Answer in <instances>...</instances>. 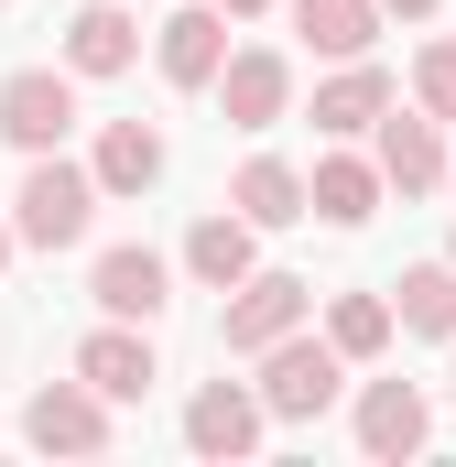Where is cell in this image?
<instances>
[{
  "label": "cell",
  "mask_w": 456,
  "mask_h": 467,
  "mask_svg": "<svg viewBox=\"0 0 456 467\" xmlns=\"http://www.w3.org/2000/svg\"><path fill=\"white\" fill-rule=\"evenodd\" d=\"M380 11H402V22H424V11H435V0H380Z\"/></svg>",
  "instance_id": "cb8c5ba5"
},
{
  "label": "cell",
  "mask_w": 456,
  "mask_h": 467,
  "mask_svg": "<svg viewBox=\"0 0 456 467\" xmlns=\"http://www.w3.org/2000/svg\"><path fill=\"white\" fill-rule=\"evenodd\" d=\"M228 207H239L250 229H294V218H305V174H294L283 152H250L239 185H228Z\"/></svg>",
  "instance_id": "5bb4252c"
},
{
  "label": "cell",
  "mask_w": 456,
  "mask_h": 467,
  "mask_svg": "<svg viewBox=\"0 0 456 467\" xmlns=\"http://www.w3.org/2000/svg\"><path fill=\"white\" fill-rule=\"evenodd\" d=\"M152 55H163L174 88H207V77L228 66V22H218V11H174V22L152 33Z\"/></svg>",
  "instance_id": "9a60e30c"
},
{
  "label": "cell",
  "mask_w": 456,
  "mask_h": 467,
  "mask_svg": "<svg viewBox=\"0 0 456 467\" xmlns=\"http://www.w3.org/2000/svg\"><path fill=\"white\" fill-rule=\"evenodd\" d=\"M141 55V22L119 11V0H88L77 22H66V77H119Z\"/></svg>",
  "instance_id": "8fae6325"
},
{
  "label": "cell",
  "mask_w": 456,
  "mask_h": 467,
  "mask_svg": "<svg viewBox=\"0 0 456 467\" xmlns=\"http://www.w3.org/2000/svg\"><path fill=\"white\" fill-rule=\"evenodd\" d=\"M185 446H196V457H250V446H261V391L207 380V391L185 402Z\"/></svg>",
  "instance_id": "52a82bcc"
},
{
  "label": "cell",
  "mask_w": 456,
  "mask_h": 467,
  "mask_svg": "<svg viewBox=\"0 0 456 467\" xmlns=\"http://www.w3.org/2000/svg\"><path fill=\"white\" fill-rule=\"evenodd\" d=\"M347 358L326 348V337H305V327H283L272 348H261V413H283V424H316L326 402H337Z\"/></svg>",
  "instance_id": "7a4b0ae2"
},
{
  "label": "cell",
  "mask_w": 456,
  "mask_h": 467,
  "mask_svg": "<svg viewBox=\"0 0 456 467\" xmlns=\"http://www.w3.org/2000/svg\"><path fill=\"white\" fill-rule=\"evenodd\" d=\"M413 99H424V119H456V44L413 55Z\"/></svg>",
  "instance_id": "7402d4cb"
},
{
  "label": "cell",
  "mask_w": 456,
  "mask_h": 467,
  "mask_svg": "<svg viewBox=\"0 0 456 467\" xmlns=\"http://www.w3.org/2000/svg\"><path fill=\"white\" fill-rule=\"evenodd\" d=\"M0 261H11V229H0Z\"/></svg>",
  "instance_id": "d4e9b609"
},
{
  "label": "cell",
  "mask_w": 456,
  "mask_h": 467,
  "mask_svg": "<svg viewBox=\"0 0 456 467\" xmlns=\"http://www.w3.org/2000/svg\"><path fill=\"white\" fill-rule=\"evenodd\" d=\"M218 11H228V22H261V11H272V0H218Z\"/></svg>",
  "instance_id": "603a6c76"
},
{
  "label": "cell",
  "mask_w": 456,
  "mask_h": 467,
  "mask_svg": "<svg viewBox=\"0 0 456 467\" xmlns=\"http://www.w3.org/2000/svg\"><path fill=\"white\" fill-rule=\"evenodd\" d=\"M66 130H77V77H55V66L0 77V141L11 152H66Z\"/></svg>",
  "instance_id": "277c9868"
},
{
  "label": "cell",
  "mask_w": 456,
  "mask_h": 467,
  "mask_svg": "<svg viewBox=\"0 0 456 467\" xmlns=\"http://www.w3.org/2000/svg\"><path fill=\"white\" fill-rule=\"evenodd\" d=\"M88 218H98V174L66 163V152H33V174H22V196H11V239H33V250H77Z\"/></svg>",
  "instance_id": "6da1fadb"
},
{
  "label": "cell",
  "mask_w": 456,
  "mask_h": 467,
  "mask_svg": "<svg viewBox=\"0 0 456 467\" xmlns=\"http://www.w3.org/2000/svg\"><path fill=\"white\" fill-rule=\"evenodd\" d=\"M446 261H456V250H446Z\"/></svg>",
  "instance_id": "4316f807"
},
{
  "label": "cell",
  "mask_w": 456,
  "mask_h": 467,
  "mask_svg": "<svg viewBox=\"0 0 456 467\" xmlns=\"http://www.w3.org/2000/svg\"><path fill=\"white\" fill-rule=\"evenodd\" d=\"M446 185H456V152H446Z\"/></svg>",
  "instance_id": "484cf974"
},
{
  "label": "cell",
  "mask_w": 456,
  "mask_h": 467,
  "mask_svg": "<svg viewBox=\"0 0 456 467\" xmlns=\"http://www.w3.org/2000/svg\"><path fill=\"white\" fill-rule=\"evenodd\" d=\"M98 316H119V327H152L163 316V261L152 250H98Z\"/></svg>",
  "instance_id": "7c38bea8"
},
{
  "label": "cell",
  "mask_w": 456,
  "mask_h": 467,
  "mask_svg": "<svg viewBox=\"0 0 456 467\" xmlns=\"http://www.w3.org/2000/svg\"><path fill=\"white\" fill-rule=\"evenodd\" d=\"M380 109H391V77H380L369 55H347L337 77L316 88V130H369V119H380Z\"/></svg>",
  "instance_id": "e0dca14e"
},
{
  "label": "cell",
  "mask_w": 456,
  "mask_h": 467,
  "mask_svg": "<svg viewBox=\"0 0 456 467\" xmlns=\"http://www.w3.org/2000/svg\"><path fill=\"white\" fill-rule=\"evenodd\" d=\"M207 88L228 99V130H272V119H283V99H294V66H283V55H228Z\"/></svg>",
  "instance_id": "9c48e42d"
},
{
  "label": "cell",
  "mask_w": 456,
  "mask_h": 467,
  "mask_svg": "<svg viewBox=\"0 0 456 467\" xmlns=\"http://www.w3.org/2000/svg\"><path fill=\"white\" fill-rule=\"evenodd\" d=\"M424 435H435V413H424L413 380H369V391H358V446H369V457H413Z\"/></svg>",
  "instance_id": "30bf717a"
},
{
  "label": "cell",
  "mask_w": 456,
  "mask_h": 467,
  "mask_svg": "<svg viewBox=\"0 0 456 467\" xmlns=\"http://www.w3.org/2000/svg\"><path fill=\"white\" fill-rule=\"evenodd\" d=\"M380 207V163H358V152H326L316 174H305V218H326V229H358Z\"/></svg>",
  "instance_id": "4fadbf2b"
},
{
  "label": "cell",
  "mask_w": 456,
  "mask_h": 467,
  "mask_svg": "<svg viewBox=\"0 0 456 467\" xmlns=\"http://www.w3.org/2000/svg\"><path fill=\"white\" fill-rule=\"evenodd\" d=\"M369 130H380V185H402V196H435V185H446V141H435V119L380 109Z\"/></svg>",
  "instance_id": "ba28073f"
},
{
  "label": "cell",
  "mask_w": 456,
  "mask_h": 467,
  "mask_svg": "<svg viewBox=\"0 0 456 467\" xmlns=\"http://www.w3.org/2000/svg\"><path fill=\"white\" fill-rule=\"evenodd\" d=\"M305 316H316V283H294V272H239L218 337H228V358H261L283 327H305Z\"/></svg>",
  "instance_id": "3957f363"
},
{
  "label": "cell",
  "mask_w": 456,
  "mask_h": 467,
  "mask_svg": "<svg viewBox=\"0 0 456 467\" xmlns=\"http://www.w3.org/2000/svg\"><path fill=\"white\" fill-rule=\"evenodd\" d=\"M22 435H33L44 457H98V446H109V402H98L88 380H44V391L22 402Z\"/></svg>",
  "instance_id": "5b68a950"
},
{
  "label": "cell",
  "mask_w": 456,
  "mask_h": 467,
  "mask_svg": "<svg viewBox=\"0 0 456 467\" xmlns=\"http://www.w3.org/2000/svg\"><path fill=\"white\" fill-rule=\"evenodd\" d=\"M77 380H88V391H98V402H141V391H152V380H163V369H152V337H141V327H98V337H88V348H77Z\"/></svg>",
  "instance_id": "8992f818"
},
{
  "label": "cell",
  "mask_w": 456,
  "mask_h": 467,
  "mask_svg": "<svg viewBox=\"0 0 456 467\" xmlns=\"http://www.w3.org/2000/svg\"><path fill=\"white\" fill-rule=\"evenodd\" d=\"M185 272H196L207 294H228V283L250 272V218H196V239H185Z\"/></svg>",
  "instance_id": "ffe728a7"
},
{
  "label": "cell",
  "mask_w": 456,
  "mask_h": 467,
  "mask_svg": "<svg viewBox=\"0 0 456 467\" xmlns=\"http://www.w3.org/2000/svg\"><path fill=\"white\" fill-rule=\"evenodd\" d=\"M326 348H337V358H380V348H391V294H337Z\"/></svg>",
  "instance_id": "44dd1931"
},
{
  "label": "cell",
  "mask_w": 456,
  "mask_h": 467,
  "mask_svg": "<svg viewBox=\"0 0 456 467\" xmlns=\"http://www.w3.org/2000/svg\"><path fill=\"white\" fill-rule=\"evenodd\" d=\"M391 327H413V337H456V261H424V272L391 283Z\"/></svg>",
  "instance_id": "d6986e66"
},
{
  "label": "cell",
  "mask_w": 456,
  "mask_h": 467,
  "mask_svg": "<svg viewBox=\"0 0 456 467\" xmlns=\"http://www.w3.org/2000/svg\"><path fill=\"white\" fill-rule=\"evenodd\" d=\"M88 174H98V196H141V185H163V130H141V119H109Z\"/></svg>",
  "instance_id": "2e32d148"
},
{
  "label": "cell",
  "mask_w": 456,
  "mask_h": 467,
  "mask_svg": "<svg viewBox=\"0 0 456 467\" xmlns=\"http://www.w3.org/2000/svg\"><path fill=\"white\" fill-rule=\"evenodd\" d=\"M294 22H305V44H316V55H369V44H380V0H294Z\"/></svg>",
  "instance_id": "ac0fdd59"
}]
</instances>
